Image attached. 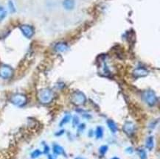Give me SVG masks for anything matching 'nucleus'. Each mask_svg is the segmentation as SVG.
I'll return each mask as SVG.
<instances>
[{
	"label": "nucleus",
	"mask_w": 160,
	"mask_h": 159,
	"mask_svg": "<svg viewBox=\"0 0 160 159\" xmlns=\"http://www.w3.org/2000/svg\"><path fill=\"white\" fill-rule=\"evenodd\" d=\"M107 125L108 128H109L111 130V132H113V133H114V132L118 131V126H117L116 123L113 121V120L108 119L107 121Z\"/></svg>",
	"instance_id": "11"
},
{
	"label": "nucleus",
	"mask_w": 160,
	"mask_h": 159,
	"mask_svg": "<svg viewBox=\"0 0 160 159\" xmlns=\"http://www.w3.org/2000/svg\"><path fill=\"white\" fill-rule=\"evenodd\" d=\"M108 146L106 145H103L102 147H100V149H99V152L100 153V155H102V156H104L106 153V152L108 151Z\"/></svg>",
	"instance_id": "19"
},
{
	"label": "nucleus",
	"mask_w": 160,
	"mask_h": 159,
	"mask_svg": "<svg viewBox=\"0 0 160 159\" xmlns=\"http://www.w3.org/2000/svg\"><path fill=\"white\" fill-rule=\"evenodd\" d=\"M112 159H119V158H117V157H114V158H112Z\"/></svg>",
	"instance_id": "26"
},
{
	"label": "nucleus",
	"mask_w": 160,
	"mask_h": 159,
	"mask_svg": "<svg viewBox=\"0 0 160 159\" xmlns=\"http://www.w3.org/2000/svg\"><path fill=\"white\" fill-rule=\"evenodd\" d=\"M78 123H79L78 117L77 116H75V117H74V118H73V125H78Z\"/></svg>",
	"instance_id": "21"
},
{
	"label": "nucleus",
	"mask_w": 160,
	"mask_h": 159,
	"mask_svg": "<svg viewBox=\"0 0 160 159\" xmlns=\"http://www.w3.org/2000/svg\"><path fill=\"white\" fill-rule=\"evenodd\" d=\"M95 134L97 138H101L102 137V136H103V128L100 127V126L98 127L97 129H96Z\"/></svg>",
	"instance_id": "14"
},
{
	"label": "nucleus",
	"mask_w": 160,
	"mask_h": 159,
	"mask_svg": "<svg viewBox=\"0 0 160 159\" xmlns=\"http://www.w3.org/2000/svg\"><path fill=\"white\" fill-rule=\"evenodd\" d=\"M53 152L55 155H63L64 154V150H63V148L62 147H61L58 144H54L52 147Z\"/></svg>",
	"instance_id": "12"
},
{
	"label": "nucleus",
	"mask_w": 160,
	"mask_h": 159,
	"mask_svg": "<svg viewBox=\"0 0 160 159\" xmlns=\"http://www.w3.org/2000/svg\"><path fill=\"white\" fill-rule=\"evenodd\" d=\"M11 101L13 105L18 106V107H22V106H24L27 103L28 99H27V97L24 94H16L12 96Z\"/></svg>",
	"instance_id": "3"
},
{
	"label": "nucleus",
	"mask_w": 160,
	"mask_h": 159,
	"mask_svg": "<svg viewBox=\"0 0 160 159\" xmlns=\"http://www.w3.org/2000/svg\"><path fill=\"white\" fill-rule=\"evenodd\" d=\"M70 119H71V115H70V114H69H69H67V115H66L65 117L62 119V121L61 122L60 126H62V125H64V124L67 123V122H69V121H70Z\"/></svg>",
	"instance_id": "15"
},
{
	"label": "nucleus",
	"mask_w": 160,
	"mask_h": 159,
	"mask_svg": "<svg viewBox=\"0 0 160 159\" xmlns=\"http://www.w3.org/2000/svg\"><path fill=\"white\" fill-rule=\"evenodd\" d=\"M42 154V152H41L39 150H36L31 153V158L33 159L37 158H38V157H39Z\"/></svg>",
	"instance_id": "18"
},
{
	"label": "nucleus",
	"mask_w": 160,
	"mask_h": 159,
	"mask_svg": "<svg viewBox=\"0 0 160 159\" xmlns=\"http://www.w3.org/2000/svg\"><path fill=\"white\" fill-rule=\"evenodd\" d=\"M75 5V0H63V6L64 9L67 11H72L74 9Z\"/></svg>",
	"instance_id": "9"
},
{
	"label": "nucleus",
	"mask_w": 160,
	"mask_h": 159,
	"mask_svg": "<svg viewBox=\"0 0 160 159\" xmlns=\"http://www.w3.org/2000/svg\"><path fill=\"white\" fill-rule=\"evenodd\" d=\"M72 102L75 105H82L87 101V97L81 91H76L72 96Z\"/></svg>",
	"instance_id": "4"
},
{
	"label": "nucleus",
	"mask_w": 160,
	"mask_h": 159,
	"mask_svg": "<svg viewBox=\"0 0 160 159\" xmlns=\"http://www.w3.org/2000/svg\"><path fill=\"white\" fill-rule=\"evenodd\" d=\"M48 159H55V158H54L52 156H50H50H48Z\"/></svg>",
	"instance_id": "24"
},
{
	"label": "nucleus",
	"mask_w": 160,
	"mask_h": 159,
	"mask_svg": "<svg viewBox=\"0 0 160 159\" xmlns=\"http://www.w3.org/2000/svg\"><path fill=\"white\" fill-rule=\"evenodd\" d=\"M8 5H9V8L10 10H11V12H15L16 11V9H15V7H14V5H13V2L12 1H9V3H8Z\"/></svg>",
	"instance_id": "20"
},
{
	"label": "nucleus",
	"mask_w": 160,
	"mask_h": 159,
	"mask_svg": "<svg viewBox=\"0 0 160 159\" xmlns=\"http://www.w3.org/2000/svg\"><path fill=\"white\" fill-rule=\"evenodd\" d=\"M49 151H50V148H49V147L47 146V145H45L44 150V153L48 154V152H49Z\"/></svg>",
	"instance_id": "22"
},
{
	"label": "nucleus",
	"mask_w": 160,
	"mask_h": 159,
	"mask_svg": "<svg viewBox=\"0 0 160 159\" xmlns=\"http://www.w3.org/2000/svg\"><path fill=\"white\" fill-rule=\"evenodd\" d=\"M142 98L149 106L155 105L157 103V97L154 91L151 90L145 91L142 94Z\"/></svg>",
	"instance_id": "2"
},
{
	"label": "nucleus",
	"mask_w": 160,
	"mask_h": 159,
	"mask_svg": "<svg viewBox=\"0 0 160 159\" xmlns=\"http://www.w3.org/2000/svg\"><path fill=\"white\" fill-rule=\"evenodd\" d=\"M20 30H22V33L26 38H30L34 35V30L31 26L28 24H23L20 26Z\"/></svg>",
	"instance_id": "6"
},
{
	"label": "nucleus",
	"mask_w": 160,
	"mask_h": 159,
	"mask_svg": "<svg viewBox=\"0 0 160 159\" xmlns=\"http://www.w3.org/2000/svg\"><path fill=\"white\" fill-rule=\"evenodd\" d=\"M75 159H85V158H82V157H78V158H76Z\"/></svg>",
	"instance_id": "25"
},
{
	"label": "nucleus",
	"mask_w": 160,
	"mask_h": 159,
	"mask_svg": "<svg viewBox=\"0 0 160 159\" xmlns=\"http://www.w3.org/2000/svg\"><path fill=\"white\" fill-rule=\"evenodd\" d=\"M126 152L129 154H131L133 153V152H134V150H133L132 147H128L126 149Z\"/></svg>",
	"instance_id": "23"
},
{
	"label": "nucleus",
	"mask_w": 160,
	"mask_h": 159,
	"mask_svg": "<svg viewBox=\"0 0 160 159\" xmlns=\"http://www.w3.org/2000/svg\"><path fill=\"white\" fill-rule=\"evenodd\" d=\"M145 145H146V147L148 149V150H152L153 147H154V141H153V136H149L148 138H147Z\"/></svg>",
	"instance_id": "13"
},
{
	"label": "nucleus",
	"mask_w": 160,
	"mask_h": 159,
	"mask_svg": "<svg viewBox=\"0 0 160 159\" xmlns=\"http://www.w3.org/2000/svg\"><path fill=\"white\" fill-rule=\"evenodd\" d=\"M148 74V72L147 69L144 68H137L134 69V72H133V75L135 77H142L147 76Z\"/></svg>",
	"instance_id": "8"
},
{
	"label": "nucleus",
	"mask_w": 160,
	"mask_h": 159,
	"mask_svg": "<svg viewBox=\"0 0 160 159\" xmlns=\"http://www.w3.org/2000/svg\"><path fill=\"white\" fill-rule=\"evenodd\" d=\"M134 130H135V126L132 122H127L123 125V131L126 132L127 135L131 136V134L134 132Z\"/></svg>",
	"instance_id": "7"
},
{
	"label": "nucleus",
	"mask_w": 160,
	"mask_h": 159,
	"mask_svg": "<svg viewBox=\"0 0 160 159\" xmlns=\"http://www.w3.org/2000/svg\"><path fill=\"white\" fill-rule=\"evenodd\" d=\"M6 15H7V11H5V9L3 7L0 6V21L5 19Z\"/></svg>",
	"instance_id": "17"
},
{
	"label": "nucleus",
	"mask_w": 160,
	"mask_h": 159,
	"mask_svg": "<svg viewBox=\"0 0 160 159\" xmlns=\"http://www.w3.org/2000/svg\"><path fill=\"white\" fill-rule=\"evenodd\" d=\"M138 153L140 159H147V153L145 150H143V149H139L138 150Z\"/></svg>",
	"instance_id": "16"
},
{
	"label": "nucleus",
	"mask_w": 160,
	"mask_h": 159,
	"mask_svg": "<svg viewBox=\"0 0 160 159\" xmlns=\"http://www.w3.org/2000/svg\"><path fill=\"white\" fill-rule=\"evenodd\" d=\"M13 69L8 65H2L0 66V77L4 79H9L13 76Z\"/></svg>",
	"instance_id": "5"
},
{
	"label": "nucleus",
	"mask_w": 160,
	"mask_h": 159,
	"mask_svg": "<svg viewBox=\"0 0 160 159\" xmlns=\"http://www.w3.org/2000/svg\"><path fill=\"white\" fill-rule=\"evenodd\" d=\"M54 98V94L49 89H43L38 92V99L41 103L49 104Z\"/></svg>",
	"instance_id": "1"
},
{
	"label": "nucleus",
	"mask_w": 160,
	"mask_h": 159,
	"mask_svg": "<svg viewBox=\"0 0 160 159\" xmlns=\"http://www.w3.org/2000/svg\"><path fill=\"white\" fill-rule=\"evenodd\" d=\"M55 50L59 52H63L68 50V46H67V44L63 42L58 43V44L55 45Z\"/></svg>",
	"instance_id": "10"
}]
</instances>
